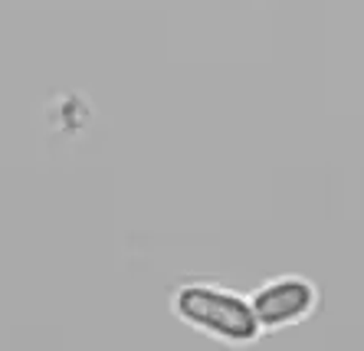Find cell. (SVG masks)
Listing matches in <instances>:
<instances>
[{"mask_svg":"<svg viewBox=\"0 0 364 351\" xmlns=\"http://www.w3.org/2000/svg\"><path fill=\"white\" fill-rule=\"evenodd\" d=\"M168 308L184 328L223 348H250L263 338L250 296L210 276H187L174 283Z\"/></svg>","mask_w":364,"mask_h":351,"instance_id":"cell-1","label":"cell"},{"mask_svg":"<svg viewBox=\"0 0 364 351\" xmlns=\"http://www.w3.org/2000/svg\"><path fill=\"white\" fill-rule=\"evenodd\" d=\"M250 302H253L263 335L286 332V328H296L318 315L322 289L315 279L302 273H276L250 292Z\"/></svg>","mask_w":364,"mask_h":351,"instance_id":"cell-2","label":"cell"}]
</instances>
